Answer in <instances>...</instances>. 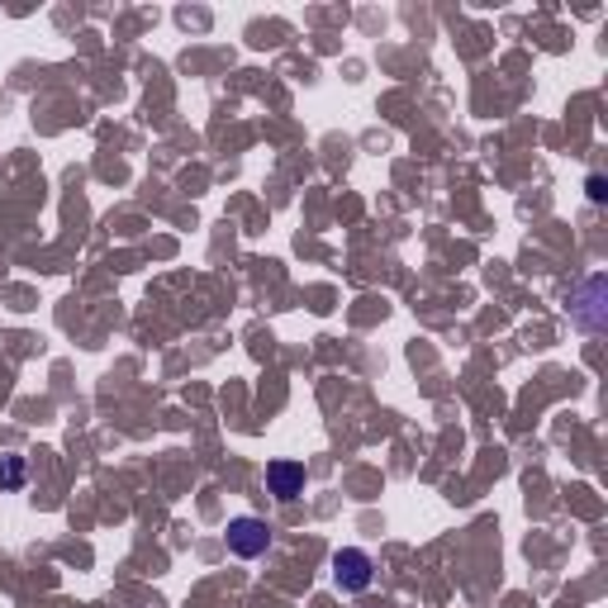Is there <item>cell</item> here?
Here are the masks:
<instances>
[{
	"label": "cell",
	"mask_w": 608,
	"mask_h": 608,
	"mask_svg": "<svg viewBox=\"0 0 608 608\" xmlns=\"http://www.w3.org/2000/svg\"><path fill=\"white\" fill-rule=\"evenodd\" d=\"M228 551L238 556V561H257V556L271 551V523L257 519V513H238V519H228Z\"/></svg>",
	"instance_id": "cell-1"
},
{
	"label": "cell",
	"mask_w": 608,
	"mask_h": 608,
	"mask_svg": "<svg viewBox=\"0 0 608 608\" xmlns=\"http://www.w3.org/2000/svg\"><path fill=\"white\" fill-rule=\"evenodd\" d=\"M333 580H338L343 594L371 590V580H376V561H371V551H361V547L333 551Z\"/></svg>",
	"instance_id": "cell-2"
},
{
	"label": "cell",
	"mask_w": 608,
	"mask_h": 608,
	"mask_svg": "<svg viewBox=\"0 0 608 608\" xmlns=\"http://www.w3.org/2000/svg\"><path fill=\"white\" fill-rule=\"evenodd\" d=\"M266 495H276L281 504L300 499L305 495V461H290V457L271 461L266 466Z\"/></svg>",
	"instance_id": "cell-3"
},
{
	"label": "cell",
	"mask_w": 608,
	"mask_h": 608,
	"mask_svg": "<svg viewBox=\"0 0 608 608\" xmlns=\"http://www.w3.org/2000/svg\"><path fill=\"white\" fill-rule=\"evenodd\" d=\"M599 300H604V281L594 276V281H585V290H580V300L571 305V323L575 328H585V333H594L604 323V309H599Z\"/></svg>",
	"instance_id": "cell-4"
},
{
	"label": "cell",
	"mask_w": 608,
	"mask_h": 608,
	"mask_svg": "<svg viewBox=\"0 0 608 608\" xmlns=\"http://www.w3.org/2000/svg\"><path fill=\"white\" fill-rule=\"evenodd\" d=\"M29 481V461L24 457H0V489H20Z\"/></svg>",
	"instance_id": "cell-5"
},
{
	"label": "cell",
	"mask_w": 608,
	"mask_h": 608,
	"mask_svg": "<svg viewBox=\"0 0 608 608\" xmlns=\"http://www.w3.org/2000/svg\"><path fill=\"white\" fill-rule=\"evenodd\" d=\"M590 200H594V204L604 200V176H590Z\"/></svg>",
	"instance_id": "cell-6"
}]
</instances>
